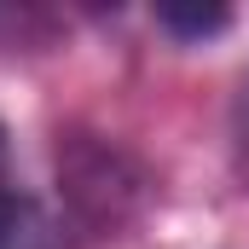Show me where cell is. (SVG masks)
Segmentation results:
<instances>
[{
    "instance_id": "cell-4",
    "label": "cell",
    "mask_w": 249,
    "mask_h": 249,
    "mask_svg": "<svg viewBox=\"0 0 249 249\" xmlns=\"http://www.w3.org/2000/svg\"><path fill=\"white\" fill-rule=\"evenodd\" d=\"M0 191H6V127H0Z\"/></svg>"
},
{
    "instance_id": "cell-3",
    "label": "cell",
    "mask_w": 249,
    "mask_h": 249,
    "mask_svg": "<svg viewBox=\"0 0 249 249\" xmlns=\"http://www.w3.org/2000/svg\"><path fill=\"white\" fill-rule=\"evenodd\" d=\"M232 23L226 6H157V29H168L174 41H209Z\"/></svg>"
},
{
    "instance_id": "cell-1",
    "label": "cell",
    "mask_w": 249,
    "mask_h": 249,
    "mask_svg": "<svg viewBox=\"0 0 249 249\" xmlns=\"http://www.w3.org/2000/svg\"><path fill=\"white\" fill-rule=\"evenodd\" d=\"M58 180L75 203V214L93 226V232H110V226H127L145 203V174L139 162L105 145V139H70L58 151Z\"/></svg>"
},
{
    "instance_id": "cell-2",
    "label": "cell",
    "mask_w": 249,
    "mask_h": 249,
    "mask_svg": "<svg viewBox=\"0 0 249 249\" xmlns=\"http://www.w3.org/2000/svg\"><path fill=\"white\" fill-rule=\"evenodd\" d=\"M0 249H64V238L35 197L0 191Z\"/></svg>"
}]
</instances>
